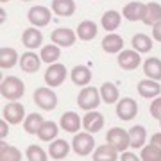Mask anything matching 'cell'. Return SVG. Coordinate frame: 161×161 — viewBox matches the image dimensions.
<instances>
[{"instance_id": "7402d4cb", "label": "cell", "mask_w": 161, "mask_h": 161, "mask_svg": "<svg viewBox=\"0 0 161 161\" xmlns=\"http://www.w3.org/2000/svg\"><path fill=\"white\" fill-rule=\"evenodd\" d=\"M97 31L98 29H97V25H95V22H92V20H82L79 23V27H77V38L82 41H90L97 36Z\"/></svg>"}, {"instance_id": "cb8c5ba5", "label": "cell", "mask_w": 161, "mask_h": 161, "mask_svg": "<svg viewBox=\"0 0 161 161\" xmlns=\"http://www.w3.org/2000/svg\"><path fill=\"white\" fill-rule=\"evenodd\" d=\"M129 140H131V149H142L147 142V131L143 125H134L129 129Z\"/></svg>"}, {"instance_id": "7a4b0ae2", "label": "cell", "mask_w": 161, "mask_h": 161, "mask_svg": "<svg viewBox=\"0 0 161 161\" xmlns=\"http://www.w3.org/2000/svg\"><path fill=\"white\" fill-rule=\"evenodd\" d=\"M100 100H102L100 90H97V88H93V86H84L79 92V95H77V104H79L80 109H84V111L97 109Z\"/></svg>"}, {"instance_id": "ac0fdd59", "label": "cell", "mask_w": 161, "mask_h": 161, "mask_svg": "<svg viewBox=\"0 0 161 161\" xmlns=\"http://www.w3.org/2000/svg\"><path fill=\"white\" fill-rule=\"evenodd\" d=\"M145 6H147V4H142V2H129V4L124 7L122 14H124V18H125V20H131V22L143 20Z\"/></svg>"}, {"instance_id": "9a60e30c", "label": "cell", "mask_w": 161, "mask_h": 161, "mask_svg": "<svg viewBox=\"0 0 161 161\" xmlns=\"http://www.w3.org/2000/svg\"><path fill=\"white\" fill-rule=\"evenodd\" d=\"M22 43L25 45V48H40L41 43H43V34H41V31L38 27H29V29L23 31L22 34Z\"/></svg>"}, {"instance_id": "277c9868", "label": "cell", "mask_w": 161, "mask_h": 161, "mask_svg": "<svg viewBox=\"0 0 161 161\" xmlns=\"http://www.w3.org/2000/svg\"><path fill=\"white\" fill-rule=\"evenodd\" d=\"M106 142L111 143L118 152H124L131 147V140H129V131H124L122 127H111L108 134H106Z\"/></svg>"}, {"instance_id": "4dcf8cb0", "label": "cell", "mask_w": 161, "mask_h": 161, "mask_svg": "<svg viewBox=\"0 0 161 161\" xmlns=\"http://www.w3.org/2000/svg\"><path fill=\"white\" fill-rule=\"evenodd\" d=\"M41 59H43V63H58V59L61 58V48H59V45H56V43H48V45H45L43 48H41Z\"/></svg>"}, {"instance_id": "ee69618b", "label": "cell", "mask_w": 161, "mask_h": 161, "mask_svg": "<svg viewBox=\"0 0 161 161\" xmlns=\"http://www.w3.org/2000/svg\"><path fill=\"white\" fill-rule=\"evenodd\" d=\"M159 125H161V118H159Z\"/></svg>"}, {"instance_id": "e0dca14e", "label": "cell", "mask_w": 161, "mask_h": 161, "mask_svg": "<svg viewBox=\"0 0 161 161\" xmlns=\"http://www.w3.org/2000/svg\"><path fill=\"white\" fill-rule=\"evenodd\" d=\"M80 125H82V118L75 111H66L61 115V127L66 132H79Z\"/></svg>"}, {"instance_id": "3957f363", "label": "cell", "mask_w": 161, "mask_h": 161, "mask_svg": "<svg viewBox=\"0 0 161 161\" xmlns=\"http://www.w3.org/2000/svg\"><path fill=\"white\" fill-rule=\"evenodd\" d=\"M72 149L80 158L90 156L93 152V149H95V138L92 136V132H79V134H75L74 140H72Z\"/></svg>"}, {"instance_id": "f1b7e54d", "label": "cell", "mask_w": 161, "mask_h": 161, "mask_svg": "<svg viewBox=\"0 0 161 161\" xmlns=\"http://www.w3.org/2000/svg\"><path fill=\"white\" fill-rule=\"evenodd\" d=\"M143 74L149 77V79H161V61L158 58H149L145 59L143 63Z\"/></svg>"}, {"instance_id": "603a6c76", "label": "cell", "mask_w": 161, "mask_h": 161, "mask_svg": "<svg viewBox=\"0 0 161 161\" xmlns=\"http://www.w3.org/2000/svg\"><path fill=\"white\" fill-rule=\"evenodd\" d=\"M70 152V145L66 140H54L48 149V156L52 159H64Z\"/></svg>"}, {"instance_id": "52a82bcc", "label": "cell", "mask_w": 161, "mask_h": 161, "mask_svg": "<svg viewBox=\"0 0 161 161\" xmlns=\"http://www.w3.org/2000/svg\"><path fill=\"white\" fill-rule=\"evenodd\" d=\"M27 20H29L34 27H45L48 25L52 20V13L48 7L45 6H34L31 7L29 13H27Z\"/></svg>"}, {"instance_id": "d6986e66", "label": "cell", "mask_w": 161, "mask_h": 161, "mask_svg": "<svg viewBox=\"0 0 161 161\" xmlns=\"http://www.w3.org/2000/svg\"><path fill=\"white\" fill-rule=\"evenodd\" d=\"M16 63H20L18 52L11 47H2L0 48V68H13Z\"/></svg>"}, {"instance_id": "8d00e7d4", "label": "cell", "mask_w": 161, "mask_h": 161, "mask_svg": "<svg viewBox=\"0 0 161 161\" xmlns=\"http://www.w3.org/2000/svg\"><path fill=\"white\" fill-rule=\"evenodd\" d=\"M149 109H150V115L154 116L156 120H159L161 118V97H156L154 100H152Z\"/></svg>"}, {"instance_id": "ffe728a7", "label": "cell", "mask_w": 161, "mask_h": 161, "mask_svg": "<svg viewBox=\"0 0 161 161\" xmlns=\"http://www.w3.org/2000/svg\"><path fill=\"white\" fill-rule=\"evenodd\" d=\"M93 159L97 161H116L118 159V150L111 143H104L95 149L93 152Z\"/></svg>"}, {"instance_id": "8992f818", "label": "cell", "mask_w": 161, "mask_h": 161, "mask_svg": "<svg viewBox=\"0 0 161 161\" xmlns=\"http://www.w3.org/2000/svg\"><path fill=\"white\" fill-rule=\"evenodd\" d=\"M66 75H68V72H66V68H64V64H61V63L48 64V68H47V72H45L47 86H50V88L61 86V84L64 82V79H66Z\"/></svg>"}, {"instance_id": "8fae6325", "label": "cell", "mask_w": 161, "mask_h": 161, "mask_svg": "<svg viewBox=\"0 0 161 161\" xmlns=\"http://www.w3.org/2000/svg\"><path fill=\"white\" fill-rule=\"evenodd\" d=\"M41 63H43L41 56H38V54L32 52V50L23 52L22 56H20V66H22V70L23 72H27V74H34V72H38L40 66H41Z\"/></svg>"}, {"instance_id": "d6a6232c", "label": "cell", "mask_w": 161, "mask_h": 161, "mask_svg": "<svg viewBox=\"0 0 161 161\" xmlns=\"http://www.w3.org/2000/svg\"><path fill=\"white\" fill-rule=\"evenodd\" d=\"M43 116L38 115V113H31L25 120H23V129L29 132V134H38L40 127L43 125Z\"/></svg>"}, {"instance_id": "d4e9b609", "label": "cell", "mask_w": 161, "mask_h": 161, "mask_svg": "<svg viewBox=\"0 0 161 161\" xmlns=\"http://www.w3.org/2000/svg\"><path fill=\"white\" fill-rule=\"evenodd\" d=\"M142 22L145 25H156L158 22H161V6L158 2H150L145 6V14Z\"/></svg>"}, {"instance_id": "b9f144b4", "label": "cell", "mask_w": 161, "mask_h": 161, "mask_svg": "<svg viewBox=\"0 0 161 161\" xmlns=\"http://www.w3.org/2000/svg\"><path fill=\"white\" fill-rule=\"evenodd\" d=\"M0 2H2V4H6V2H9V0H0Z\"/></svg>"}, {"instance_id": "5b68a950", "label": "cell", "mask_w": 161, "mask_h": 161, "mask_svg": "<svg viewBox=\"0 0 161 161\" xmlns=\"http://www.w3.org/2000/svg\"><path fill=\"white\" fill-rule=\"evenodd\" d=\"M32 98H34L36 106H40L41 109H45V111H54L58 108V95L50 90V86L48 88H36Z\"/></svg>"}, {"instance_id": "f35d334b", "label": "cell", "mask_w": 161, "mask_h": 161, "mask_svg": "<svg viewBox=\"0 0 161 161\" xmlns=\"http://www.w3.org/2000/svg\"><path fill=\"white\" fill-rule=\"evenodd\" d=\"M7 124H9V122H7L6 118H4V120H0V138H2V140L7 136Z\"/></svg>"}, {"instance_id": "ab89813d", "label": "cell", "mask_w": 161, "mask_h": 161, "mask_svg": "<svg viewBox=\"0 0 161 161\" xmlns=\"http://www.w3.org/2000/svg\"><path fill=\"white\" fill-rule=\"evenodd\" d=\"M122 159L124 161H138V156L136 154H132V152H122Z\"/></svg>"}, {"instance_id": "7bdbcfd3", "label": "cell", "mask_w": 161, "mask_h": 161, "mask_svg": "<svg viewBox=\"0 0 161 161\" xmlns=\"http://www.w3.org/2000/svg\"><path fill=\"white\" fill-rule=\"evenodd\" d=\"M22 2H31V0H22Z\"/></svg>"}, {"instance_id": "4fadbf2b", "label": "cell", "mask_w": 161, "mask_h": 161, "mask_svg": "<svg viewBox=\"0 0 161 161\" xmlns=\"http://www.w3.org/2000/svg\"><path fill=\"white\" fill-rule=\"evenodd\" d=\"M82 125H84V129H86L88 132H92V134L102 131V127H104L102 113H98V111H95V109L88 111L86 115H84V118H82Z\"/></svg>"}, {"instance_id": "ba28073f", "label": "cell", "mask_w": 161, "mask_h": 161, "mask_svg": "<svg viewBox=\"0 0 161 161\" xmlns=\"http://www.w3.org/2000/svg\"><path fill=\"white\" fill-rule=\"evenodd\" d=\"M136 115H138V104H136V100H132L131 97H125L116 102V116L120 120L129 122Z\"/></svg>"}, {"instance_id": "30bf717a", "label": "cell", "mask_w": 161, "mask_h": 161, "mask_svg": "<svg viewBox=\"0 0 161 161\" xmlns=\"http://www.w3.org/2000/svg\"><path fill=\"white\" fill-rule=\"evenodd\" d=\"M140 63H142L140 52L134 48H127V50H122L118 54V64L122 70H134L140 66Z\"/></svg>"}, {"instance_id": "5bb4252c", "label": "cell", "mask_w": 161, "mask_h": 161, "mask_svg": "<svg viewBox=\"0 0 161 161\" xmlns=\"http://www.w3.org/2000/svg\"><path fill=\"white\" fill-rule=\"evenodd\" d=\"M138 93L143 98H156L161 93V84L156 79H143L138 82Z\"/></svg>"}, {"instance_id": "836d02e7", "label": "cell", "mask_w": 161, "mask_h": 161, "mask_svg": "<svg viewBox=\"0 0 161 161\" xmlns=\"http://www.w3.org/2000/svg\"><path fill=\"white\" fill-rule=\"evenodd\" d=\"M20 159H22V152L16 147L6 145L2 142V145H0V161H20Z\"/></svg>"}, {"instance_id": "4316f807", "label": "cell", "mask_w": 161, "mask_h": 161, "mask_svg": "<svg viewBox=\"0 0 161 161\" xmlns=\"http://www.w3.org/2000/svg\"><path fill=\"white\" fill-rule=\"evenodd\" d=\"M120 22H122V16L120 13L115 11V9H109V11H106L102 14V27L108 32H113L120 27Z\"/></svg>"}, {"instance_id": "d590c367", "label": "cell", "mask_w": 161, "mask_h": 161, "mask_svg": "<svg viewBox=\"0 0 161 161\" xmlns=\"http://www.w3.org/2000/svg\"><path fill=\"white\" fill-rule=\"evenodd\" d=\"M25 158L29 161H47L48 154L41 149L40 145H29V149L25 150Z\"/></svg>"}, {"instance_id": "484cf974", "label": "cell", "mask_w": 161, "mask_h": 161, "mask_svg": "<svg viewBox=\"0 0 161 161\" xmlns=\"http://www.w3.org/2000/svg\"><path fill=\"white\" fill-rule=\"evenodd\" d=\"M52 13L58 16H72L75 13L74 0H52Z\"/></svg>"}, {"instance_id": "e575fe53", "label": "cell", "mask_w": 161, "mask_h": 161, "mask_svg": "<svg viewBox=\"0 0 161 161\" xmlns=\"http://www.w3.org/2000/svg\"><path fill=\"white\" fill-rule=\"evenodd\" d=\"M140 158H142L143 161H161V149L154 143L143 145Z\"/></svg>"}, {"instance_id": "7c38bea8", "label": "cell", "mask_w": 161, "mask_h": 161, "mask_svg": "<svg viewBox=\"0 0 161 161\" xmlns=\"http://www.w3.org/2000/svg\"><path fill=\"white\" fill-rule=\"evenodd\" d=\"M52 43H56L59 47H72L77 40V32H74L72 29H66V27H59L52 32Z\"/></svg>"}, {"instance_id": "74e56055", "label": "cell", "mask_w": 161, "mask_h": 161, "mask_svg": "<svg viewBox=\"0 0 161 161\" xmlns=\"http://www.w3.org/2000/svg\"><path fill=\"white\" fill-rule=\"evenodd\" d=\"M152 38L161 43V22H158L156 25H152Z\"/></svg>"}, {"instance_id": "9c48e42d", "label": "cell", "mask_w": 161, "mask_h": 161, "mask_svg": "<svg viewBox=\"0 0 161 161\" xmlns=\"http://www.w3.org/2000/svg\"><path fill=\"white\" fill-rule=\"evenodd\" d=\"M2 116H4L9 124L16 125V124H20V122L25 118V109H23V106L20 102L11 100L7 106H4V109H2Z\"/></svg>"}, {"instance_id": "2e32d148", "label": "cell", "mask_w": 161, "mask_h": 161, "mask_svg": "<svg viewBox=\"0 0 161 161\" xmlns=\"http://www.w3.org/2000/svg\"><path fill=\"white\" fill-rule=\"evenodd\" d=\"M70 77H72V82H74L75 86L84 88L92 80V70L88 68V66H84V64H77V66H74Z\"/></svg>"}, {"instance_id": "f546056e", "label": "cell", "mask_w": 161, "mask_h": 161, "mask_svg": "<svg viewBox=\"0 0 161 161\" xmlns=\"http://www.w3.org/2000/svg\"><path fill=\"white\" fill-rule=\"evenodd\" d=\"M152 40H154V38H150V36H147V34L138 32V34L132 36L131 45H132V48H134V50H138L140 54H142V52H150V50H152Z\"/></svg>"}, {"instance_id": "6da1fadb", "label": "cell", "mask_w": 161, "mask_h": 161, "mask_svg": "<svg viewBox=\"0 0 161 161\" xmlns=\"http://www.w3.org/2000/svg\"><path fill=\"white\" fill-rule=\"evenodd\" d=\"M0 93L7 100H18L25 93V84L22 82V79H18L14 75H9V77H4L2 82H0Z\"/></svg>"}, {"instance_id": "44dd1931", "label": "cell", "mask_w": 161, "mask_h": 161, "mask_svg": "<svg viewBox=\"0 0 161 161\" xmlns=\"http://www.w3.org/2000/svg\"><path fill=\"white\" fill-rule=\"evenodd\" d=\"M102 48L104 52H108V54H116V52H122L124 48V40H122V36L118 34H106L102 40Z\"/></svg>"}, {"instance_id": "83f0119b", "label": "cell", "mask_w": 161, "mask_h": 161, "mask_svg": "<svg viewBox=\"0 0 161 161\" xmlns=\"http://www.w3.org/2000/svg\"><path fill=\"white\" fill-rule=\"evenodd\" d=\"M100 97H102V100L106 104H116L120 100V92H118L116 84L104 82L102 86H100Z\"/></svg>"}, {"instance_id": "60d3db41", "label": "cell", "mask_w": 161, "mask_h": 161, "mask_svg": "<svg viewBox=\"0 0 161 161\" xmlns=\"http://www.w3.org/2000/svg\"><path fill=\"white\" fill-rule=\"evenodd\" d=\"M150 143L158 145L161 149V132H156V134H152V138H150Z\"/></svg>"}, {"instance_id": "1f68e13d", "label": "cell", "mask_w": 161, "mask_h": 161, "mask_svg": "<svg viewBox=\"0 0 161 161\" xmlns=\"http://www.w3.org/2000/svg\"><path fill=\"white\" fill-rule=\"evenodd\" d=\"M58 132H59L58 124H54V122H43V125L38 131V138L41 142H54L56 136H58Z\"/></svg>"}]
</instances>
